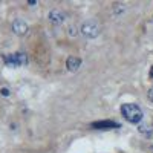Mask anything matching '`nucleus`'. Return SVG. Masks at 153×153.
I'll return each instance as SVG.
<instances>
[{
    "label": "nucleus",
    "instance_id": "nucleus-1",
    "mask_svg": "<svg viewBox=\"0 0 153 153\" xmlns=\"http://www.w3.org/2000/svg\"><path fill=\"white\" fill-rule=\"evenodd\" d=\"M121 113H123V117L132 123V124H138V123H141L143 120V110L141 107H139L138 104H133V103H126L121 106Z\"/></svg>",
    "mask_w": 153,
    "mask_h": 153
},
{
    "label": "nucleus",
    "instance_id": "nucleus-2",
    "mask_svg": "<svg viewBox=\"0 0 153 153\" xmlns=\"http://www.w3.org/2000/svg\"><path fill=\"white\" fill-rule=\"evenodd\" d=\"M3 60H5V63L8 66H14V68L25 66L28 63V57H26V54H23V52H16V54L5 55Z\"/></svg>",
    "mask_w": 153,
    "mask_h": 153
},
{
    "label": "nucleus",
    "instance_id": "nucleus-3",
    "mask_svg": "<svg viewBox=\"0 0 153 153\" xmlns=\"http://www.w3.org/2000/svg\"><path fill=\"white\" fill-rule=\"evenodd\" d=\"M80 31H81V34H83L84 37H87V38H95V37H98V34H100V26H98L94 20H87V22H84V23L81 25Z\"/></svg>",
    "mask_w": 153,
    "mask_h": 153
},
{
    "label": "nucleus",
    "instance_id": "nucleus-4",
    "mask_svg": "<svg viewBox=\"0 0 153 153\" xmlns=\"http://www.w3.org/2000/svg\"><path fill=\"white\" fill-rule=\"evenodd\" d=\"M92 129H97V130H109V129H118L120 124L115 123L112 120H106V121H95L91 124Z\"/></svg>",
    "mask_w": 153,
    "mask_h": 153
},
{
    "label": "nucleus",
    "instance_id": "nucleus-5",
    "mask_svg": "<svg viewBox=\"0 0 153 153\" xmlns=\"http://www.w3.org/2000/svg\"><path fill=\"white\" fill-rule=\"evenodd\" d=\"M49 20L52 22L54 25H61L63 22L66 20V14L61 9H52L49 12Z\"/></svg>",
    "mask_w": 153,
    "mask_h": 153
},
{
    "label": "nucleus",
    "instance_id": "nucleus-6",
    "mask_svg": "<svg viewBox=\"0 0 153 153\" xmlns=\"http://www.w3.org/2000/svg\"><path fill=\"white\" fill-rule=\"evenodd\" d=\"M12 31H14L17 35H25V34L28 32V25H26V22L22 20V19L14 20V23H12Z\"/></svg>",
    "mask_w": 153,
    "mask_h": 153
},
{
    "label": "nucleus",
    "instance_id": "nucleus-7",
    "mask_svg": "<svg viewBox=\"0 0 153 153\" xmlns=\"http://www.w3.org/2000/svg\"><path fill=\"white\" fill-rule=\"evenodd\" d=\"M80 66H81V60H80V58H76V57H69V58L66 60V68H68V71H71V72L78 71Z\"/></svg>",
    "mask_w": 153,
    "mask_h": 153
},
{
    "label": "nucleus",
    "instance_id": "nucleus-8",
    "mask_svg": "<svg viewBox=\"0 0 153 153\" xmlns=\"http://www.w3.org/2000/svg\"><path fill=\"white\" fill-rule=\"evenodd\" d=\"M138 130H139V133H143V135H146V136H152L153 135V129L150 126H147V124H141L138 127Z\"/></svg>",
    "mask_w": 153,
    "mask_h": 153
},
{
    "label": "nucleus",
    "instance_id": "nucleus-9",
    "mask_svg": "<svg viewBox=\"0 0 153 153\" xmlns=\"http://www.w3.org/2000/svg\"><path fill=\"white\" fill-rule=\"evenodd\" d=\"M147 97H149V101H150V103H153V87H150V89H149Z\"/></svg>",
    "mask_w": 153,
    "mask_h": 153
},
{
    "label": "nucleus",
    "instance_id": "nucleus-10",
    "mask_svg": "<svg viewBox=\"0 0 153 153\" xmlns=\"http://www.w3.org/2000/svg\"><path fill=\"white\" fill-rule=\"evenodd\" d=\"M0 94H2L3 97H8L9 95V89H6V87H3L2 91H0Z\"/></svg>",
    "mask_w": 153,
    "mask_h": 153
},
{
    "label": "nucleus",
    "instance_id": "nucleus-11",
    "mask_svg": "<svg viewBox=\"0 0 153 153\" xmlns=\"http://www.w3.org/2000/svg\"><path fill=\"white\" fill-rule=\"evenodd\" d=\"M150 75H152V78H153V66H152V71H150Z\"/></svg>",
    "mask_w": 153,
    "mask_h": 153
}]
</instances>
